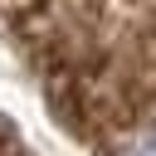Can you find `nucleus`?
Returning a JSON list of instances; mask_svg holds the SVG:
<instances>
[{"instance_id": "1", "label": "nucleus", "mask_w": 156, "mask_h": 156, "mask_svg": "<svg viewBox=\"0 0 156 156\" xmlns=\"http://www.w3.org/2000/svg\"><path fill=\"white\" fill-rule=\"evenodd\" d=\"M132 156H156V127H151V132H146V136L132 146Z\"/></svg>"}]
</instances>
